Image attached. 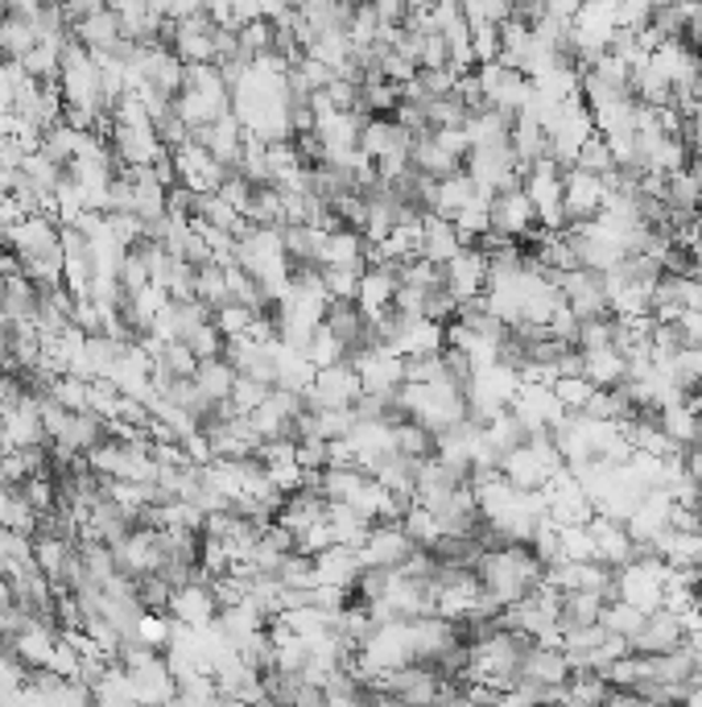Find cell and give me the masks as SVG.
I'll use <instances>...</instances> for the list:
<instances>
[{
  "label": "cell",
  "mask_w": 702,
  "mask_h": 707,
  "mask_svg": "<svg viewBox=\"0 0 702 707\" xmlns=\"http://www.w3.org/2000/svg\"><path fill=\"white\" fill-rule=\"evenodd\" d=\"M562 187H566V170L558 162H549V157H542V162L530 166V174H525V195H530L533 211H537V228L549 232V236L566 228Z\"/></svg>",
  "instance_id": "obj_1"
},
{
  "label": "cell",
  "mask_w": 702,
  "mask_h": 707,
  "mask_svg": "<svg viewBox=\"0 0 702 707\" xmlns=\"http://www.w3.org/2000/svg\"><path fill=\"white\" fill-rule=\"evenodd\" d=\"M666 575L669 567L661 559H640V563H628V567L616 571V600L633 604L636 612H657L661 600H666Z\"/></svg>",
  "instance_id": "obj_2"
},
{
  "label": "cell",
  "mask_w": 702,
  "mask_h": 707,
  "mask_svg": "<svg viewBox=\"0 0 702 707\" xmlns=\"http://www.w3.org/2000/svg\"><path fill=\"white\" fill-rule=\"evenodd\" d=\"M51 448L46 427H42V406L25 394H13L0 406V451H30Z\"/></svg>",
  "instance_id": "obj_3"
},
{
  "label": "cell",
  "mask_w": 702,
  "mask_h": 707,
  "mask_svg": "<svg viewBox=\"0 0 702 707\" xmlns=\"http://www.w3.org/2000/svg\"><path fill=\"white\" fill-rule=\"evenodd\" d=\"M377 687L385 691L389 699H397V704L434 707L446 683L434 671H430V666H397V671L377 674Z\"/></svg>",
  "instance_id": "obj_4"
},
{
  "label": "cell",
  "mask_w": 702,
  "mask_h": 707,
  "mask_svg": "<svg viewBox=\"0 0 702 707\" xmlns=\"http://www.w3.org/2000/svg\"><path fill=\"white\" fill-rule=\"evenodd\" d=\"M364 394V380L356 373V364H331L314 373V385L307 389V401L314 410H352L356 397Z\"/></svg>",
  "instance_id": "obj_5"
},
{
  "label": "cell",
  "mask_w": 702,
  "mask_h": 707,
  "mask_svg": "<svg viewBox=\"0 0 702 707\" xmlns=\"http://www.w3.org/2000/svg\"><path fill=\"white\" fill-rule=\"evenodd\" d=\"M488 220H492V232H500V236H509L516 244H530L533 232H537V211H533L525 187L500 190L497 199H492V208H488Z\"/></svg>",
  "instance_id": "obj_6"
},
{
  "label": "cell",
  "mask_w": 702,
  "mask_h": 707,
  "mask_svg": "<svg viewBox=\"0 0 702 707\" xmlns=\"http://www.w3.org/2000/svg\"><path fill=\"white\" fill-rule=\"evenodd\" d=\"M413 554H417V546H413V538L401 526H372L368 542L360 546V563L397 575V571H405Z\"/></svg>",
  "instance_id": "obj_7"
},
{
  "label": "cell",
  "mask_w": 702,
  "mask_h": 707,
  "mask_svg": "<svg viewBox=\"0 0 702 707\" xmlns=\"http://www.w3.org/2000/svg\"><path fill=\"white\" fill-rule=\"evenodd\" d=\"M603 199H608V190H603V178L587 170H566V187H562V216L566 224H591L595 216L603 211Z\"/></svg>",
  "instance_id": "obj_8"
},
{
  "label": "cell",
  "mask_w": 702,
  "mask_h": 707,
  "mask_svg": "<svg viewBox=\"0 0 702 707\" xmlns=\"http://www.w3.org/2000/svg\"><path fill=\"white\" fill-rule=\"evenodd\" d=\"M686 641H690V633H686L682 617H678V612H669V608H657V612H649L645 629L628 641V650L640 654V658H657V654H673V650H682Z\"/></svg>",
  "instance_id": "obj_9"
},
{
  "label": "cell",
  "mask_w": 702,
  "mask_h": 707,
  "mask_svg": "<svg viewBox=\"0 0 702 707\" xmlns=\"http://www.w3.org/2000/svg\"><path fill=\"white\" fill-rule=\"evenodd\" d=\"M558 294H562V302L575 311V319H579V323L612 314V311H608V298H603V277L591 274V269L562 274V277H558Z\"/></svg>",
  "instance_id": "obj_10"
},
{
  "label": "cell",
  "mask_w": 702,
  "mask_h": 707,
  "mask_svg": "<svg viewBox=\"0 0 702 707\" xmlns=\"http://www.w3.org/2000/svg\"><path fill=\"white\" fill-rule=\"evenodd\" d=\"M174 625H182V629H211L215 617H220V604H215V592L211 584H190V587H178L170 600V612H166Z\"/></svg>",
  "instance_id": "obj_11"
},
{
  "label": "cell",
  "mask_w": 702,
  "mask_h": 707,
  "mask_svg": "<svg viewBox=\"0 0 702 707\" xmlns=\"http://www.w3.org/2000/svg\"><path fill=\"white\" fill-rule=\"evenodd\" d=\"M443 281L459 302H476L488 294V261L476 248H463L450 265H443Z\"/></svg>",
  "instance_id": "obj_12"
},
{
  "label": "cell",
  "mask_w": 702,
  "mask_h": 707,
  "mask_svg": "<svg viewBox=\"0 0 702 707\" xmlns=\"http://www.w3.org/2000/svg\"><path fill=\"white\" fill-rule=\"evenodd\" d=\"M587 530H591V538H595V563L620 571L636 559V542L628 538V530H624L620 521H608V518L595 513V521H591Z\"/></svg>",
  "instance_id": "obj_13"
},
{
  "label": "cell",
  "mask_w": 702,
  "mask_h": 707,
  "mask_svg": "<svg viewBox=\"0 0 702 707\" xmlns=\"http://www.w3.org/2000/svg\"><path fill=\"white\" fill-rule=\"evenodd\" d=\"M500 480L509 484V488H516V493H542L549 484V467L533 455V448L525 443V448L509 451L504 460H500Z\"/></svg>",
  "instance_id": "obj_14"
},
{
  "label": "cell",
  "mask_w": 702,
  "mask_h": 707,
  "mask_svg": "<svg viewBox=\"0 0 702 707\" xmlns=\"http://www.w3.org/2000/svg\"><path fill=\"white\" fill-rule=\"evenodd\" d=\"M356 373L364 380V394H377V397H393L401 385H405V361L393 356V352H372L356 361Z\"/></svg>",
  "instance_id": "obj_15"
},
{
  "label": "cell",
  "mask_w": 702,
  "mask_h": 707,
  "mask_svg": "<svg viewBox=\"0 0 702 707\" xmlns=\"http://www.w3.org/2000/svg\"><path fill=\"white\" fill-rule=\"evenodd\" d=\"M360 551H347V546H331V551H323L319 559H314V587H339V592H347V587L360 579Z\"/></svg>",
  "instance_id": "obj_16"
},
{
  "label": "cell",
  "mask_w": 702,
  "mask_h": 707,
  "mask_svg": "<svg viewBox=\"0 0 702 707\" xmlns=\"http://www.w3.org/2000/svg\"><path fill=\"white\" fill-rule=\"evenodd\" d=\"M364 253H368L364 232H356V228H335V232H326L319 265H323V269H368V265H364Z\"/></svg>",
  "instance_id": "obj_17"
},
{
  "label": "cell",
  "mask_w": 702,
  "mask_h": 707,
  "mask_svg": "<svg viewBox=\"0 0 702 707\" xmlns=\"http://www.w3.org/2000/svg\"><path fill=\"white\" fill-rule=\"evenodd\" d=\"M75 37H79V46H83L87 54H116L121 51V42H124V34H121V18L112 13V4H103L100 13H91V18L75 30Z\"/></svg>",
  "instance_id": "obj_18"
},
{
  "label": "cell",
  "mask_w": 702,
  "mask_h": 707,
  "mask_svg": "<svg viewBox=\"0 0 702 707\" xmlns=\"http://www.w3.org/2000/svg\"><path fill=\"white\" fill-rule=\"evenodd\" d=\"M459 253H463V244H459L455 224L443 220V216H426V220H422V248H417V257L443 269V265H450Z\"/></svg>",
  "instance_id": "obj_19"
},
{
  "label": "cell",
  "mask_w": 702,
  "mask_h": 707,
  "mask_svg": "<svg viewBox=\"0 0 702 707\" xmlns=\"http://www.w3.org/2000/svg\"><path fill=\"white\" fill-rule=\"evenodd\" d=\"M269 629V621L260 617V612H253L248 604H236V608H220V617H215V633H220L236 654H241L244 645L253 638H260Z\"/></svg>",
  "instance_id": "obj_20"
},
{
  "label": "cell",
  "mask_w": 702,
  "mask_h": 707,
  "mask_svg": "<svg viewBox=\"0 0 702 707\" xmlns=\"http://www.w3.org/2000/svg\"><path fill=\"white\" fill-rule=\"evenodd\" d=\"M521 678H533V683H542V687H566V678H570L566 654L558 645L533 641L530 654H525V666H521Z\"/></svg>",
  "instance_id": "obj_21"
},
{
  "label": "cell",
  "mask_w": 702,
  "mask_h": 707,
  "mask_svg": "<svg viewBox=\"0 0 702 707\" xmlns=\"http://www.w3.org/2000/svg\"><path fill=\"white\" fill-rule=\"evenodd\" d=\"M582 377L591 380L595 389H620L628 380V361L620 356L616 347H587L582 352Z\"/></svg>",
  "instance_id": "obj_22"
},
{
  "label": "cell",
  "mask_w": 702,
  "mask_h": 707,
  "mask_svg": "<svg viewBox=\"0 0 702 707\" xmlns=\"http://www.w3.org/2000/svg\"><path fill=\"white\" fill-rule=\"evenodd\" d=\"M326 526H331V538L335 546H347V551H360L368 534H372V521L360 518L352 505H331L326 509Z\"/></svg>",
  "instance_id": "obj_23"
},
{
  "label": "cell",
  "mask_w": 702,
  "mask_h": 707,
  "mask_svg": "<svg viewBox=\"0 0 702 707\" xmlns=\"http://www.w3.org/2000/svg\"><path fill=\"white\" fill-rule=\"evenodd\" d=\"M34 46H37L34 21L13 18V13L4 9V21H0V63H25Z\"/></svg>",
  "instance_id": "obj_24"
},
{
  "label": "cell",
  "mask_w": 702,
  "mask_h": 707,
  "mask_svg": "<svg viewBox=\"0 0 702 707\" xmlns=\"http://www.w3.org/2000/svg\"><path fill=\"white\" fill-rule=\"evenodd\" d=\"M608 695H612V687H608V678H603V674L570 671V678H566L562 699H558V704H562V707H603V704H608Z\"/></svg>",
  "instance_id": "obj_25"
},
{
  "label": "cell",
  "mask_w": 702,
  "mask_h": 707,
  "mask_svg": "<svg viewBox=\"0 0 702 707\" xmlns=\"http://www.w3.org/2000/svg\"><path fill=\"white\" fill-rule=\"evenodd\" d=\"M393 443H397V455L405 460H434L438 455V434L426 431L422 422H405V427H393Z\"/></svg>",
  "instance_id": "obj_26"
},
{
  "label": "cell",
  "mask_w": 702,
  "mask_h": 707,
  "mask_svg": "<svg viewBox=\"0 0 702 707\" xmlns=\"http://www.w3.org/2000/svg\"><path fill=\"white\" fill-rule=\"evenodd\" d=\"M476 203V183L467 178V170L455 174V178H446L438 183V203H434V216H443V220H455L463 208H471Z\"/></svg>",
  "instance_id": "obj_27"
},
{
  "label": "cell",
  "mask_w": 702,
  "mask_h": 707,
  "mask_svg": "<svg viewBox=\"0 0 702 707\" xmlns=\"http://www.w3.org/2000/svg\"><path fill=\"white\" fill-rule=\"evenodd\" d=\"M645 612H636L633 604H624V600H608L603 604V617H600V625L612 633V638H624V641H633L640 629H645Z\"/></svg>",
  "instance_id": "obj_28"
},
{
  "label": "cell",
  "mask_w": 702,
  "mask_h": 707,
  "mask_svg": "<svg viewBox=\"0 0 702 707\" xmlns=\"http://www.w3.org/2000/svg\"><path fill=\"white\" fill-rule=\"evenodd\" d=\"M194 385H199L203 397H211V401H227V397H232V385H236V373L223 361H203L194 368Z\"/></svg>",
  "instance_id": "obj_29"
},
{
  "label": "cell",
  "mask_w": 702,
  "mask_h": 707,
  "mask_svg": "<svg viewBox=\"0 0 702 707\" xmlns=\"http://www.w3.org/2000/svg\"><path fill=\"white\" fill-rule=\"evenodd\" d=\"M194 298L207 302L211 311H220V307L232 302V298H227V274H223V265H203V269H194Z\"/></svg>",
  "instance_id": "obj_30"
},
{
  "label": "cell",
  "mask_w": 702,
  "mask_h": 707,
  "mask_svg": "<svg viewBox=\"0 0 702 707\" xmlns=\"http://www.w3.org/2000/svg\"><path fill=\"white\" fill-rule=\"evenodd\" d=\"M274 579L286 592H310L314 587V559H307V554H286L281 563H277V571H274Z\"/></svg>",
  "instance_id": "obj_31"
},
{
  "label": "cell",
  "mask_w": 702,
  "mask_h": 707,
  "mask_svg": "<svg viewBox=\"0 0 702 707\" xmlns=\"http://www.w3.org/2000/svg\"><path fill=\"white\" fill-rule=\"evenodd\" d=\"M170 638H174V621L170 617H161V612H145L133 629V641L145 645V650H154V654H166L170 650Z\"/></svg>",
  "instance_id": "obj_32"
},
{
  "label": "cell",
  "mask_w": 702,
  "mask_h": 707,
  "mask_svg": "<svg viewBox=\"0 0 702 707\" xmlns=\"http://www.w3.org/2000/svg\"><path fill=\"white\" fill-rule=\"evenodd\" d=\"M483 434H488V443H492L500 455H509V451H516V448H525V443H530V431H525V422H521L513 410H509V415H500Z\"/></svg>",
  "instance_id": "obj_33"
},
{
  "label": "cell",
  "mask_w": 702,
  "mask_h": 707,
  "mask_svg": "<svg viewBox=\"0 0 702 707\" xmlns=\"http://www.w3.org/2000/svg\"><path fill=\"white\" fill-rule=\"evenodd\" d=\"M575 170H587V174H595V178H603V174H612L616 170V157H612V145L595 133V137H587L582 141V150H579V157H575Z\"/></svg>",
  "instance_id": "obj_34"
},
{
  "label": "cell",
  "mask_w": 702,
  "mask_h": 707,
  "mask_svg": "<svg viewBox=\"0 0 702 707\" xmlns=\"http://www.w3.org/2000/svg\"><path fill=\"white\" fill-rule=\"evenodd\" d=\"M87 389H91V380L63 373V377H54L51 397L63 406V410H70V415H87Z\"/></svg>",
  "instance_id": "obj_35"
},
{
  "label": "cell",
  "mask_w": 702,
  "mask_h": 707,
  "mask_svg": "<svg viewBox=\"0 0 702 707\" xmlns=\"http://www.w3.org/2000/svg\"><path fill=\"white\" fill-rule=\"evenodd\" d=\"M554 397L562 401L566 415H582L587 410V401L595 397V385L587 377H558L554 380Z\"/></svg>",
  "instance_id": "obj_36"
},
{
  "label": "cell",
  "mask_w": 702,
  "mask_h": 707,
  "mask_svg": "<svg viewBox=\"0 0 702 707\" xmlns=\"http://www.w3.org/2000/svg\"><path fill=\"white\" fill-rule=\"evenodd\" d=\"M562 563H595V538L587 526H562Z\"/></svg>",
  "instance_id": "obj_37"
},
{
  "label": "cell",
  "mask_w": 702,
  "mask_h": 707,
  "mask_svg": "<svg viewBox=\"0 0 702 707\" xmlns=\"http://www.w3.org/2000/svg\"><path fill=\"white\" fill-rule=\"evenodd\" d=\"M182 344L194 352V361L203 364V361H223V347H227V335H223L215 323H207V328H199V331H190Z\"/></svg>",
  "instance_id": "obj_38"
},
{
  "label": "cell",
  "mask_w": 702,
  "mask_h": 707,
  "mask_svg": "<svg viewBox=\"0 0 702 707\" xmlns=\"http://www.w3.org/2000/svg\"><path fill=\"white\" fill-rule=\"evenodd\" d=\"M116 281H121L124 294H137L149 286V261L141 257V248L133 244V248H124V261L121 269H116Z\"/></svg>",
  "instance_id": "obj_39"
},
{
  "label": "cell",
  "mask_w": 702,
  "mask_h": 707,
  "mask_svg": "<svg viewBox=\"0 0 702 707\" xmlns=\"http://www.w3.org/2000/svg\"><path fill=\"white\" fill-rule=\"evenodd\" d=\"M360 277L364 269H323V286L331 302H356L360 298Z\"/></svg>",
  "instance_id": "obj_40"
},
{
  "label": "cell",
  "mask_w": 702,
  "mask_h": 707,
  "mask_svg": "<svg viewBox=\"0 0 702 707\" xmlns=\"http://www.w3.org/2000/svg\"><path fill=\"white\" fill-rule=\"evenodd\" d=\"M137 600L145 612H170V600H174V587L161 579V575H145V579H137Z\"/></svg>",
  "instance_id": "obj_41"
},
{
  "label": "cell",
  "mask_w": 702,
  "mask_h": 707,
  "mask_svg": "<svg viewBox=\"0 0 702 707\" xmlns=\"http://www.w3.org/2000/svg\"><path fill=\"white\" fill-rule=\"evenodd\" d=\"M269 397H274V389H269V385L236 377V385H232V397H227V401H232V410H236V415H253V410H260Z\"/></svg>",
  "instance_id": "obj_42"
},
{
  "label": "cell",
  "mask_w": 702,
  "mask_h": 707,
  "mask_svg": "<svg viewBox=\"0 0 702 707\" xmlns=\"http://www.w3.org/2000/svg\"><path fill=\"white\" fill-rule=\"evenodd\" d=\"M509 18H513V4H504V0H471V4H463L467 25H504Z\"/></svg>",
  "instance_id": "obj_43"
},
{
  "label": "cell",
  "mask_w": 702,
  "mask_h": 707,
  "mask_svg": "<svg viewBox=\"0 0 702 707\" xmlns=\"http://www.w3.org/2000/svg\"><path fill=\"white\" fill-rule=\"evenodd\" d=\"M307 361L314 364V368H331V364H343L339 340H335V335H331L326 328H319L314 335H310V344H307Z\"/></svg>",
  "instance_id": "obj_44"
},
{
  "label": "cell",
  "mask_w": 702,
  "mask_h": 707,
  "mask_svg": "<svg viewBox=\"0 0 702 707\" xmlns=\"http://www.w3.org/2000/svg\"><path fill=\"white\" fill-rule=\"evenodd\" d=\"M293 448H298V467L302 472H326L331 467V443H323V439L310 434V439H298Z\"/></svg>",
  "instance_id": "obj_45"
},
{
  "label": "cell",
  "mask_w": 702,
  "mask_h": 707,
  "mask_svg": "<svg viewBox=\"0 0 702 707\" xmlns=\"http://www.w3.org/2000/svg\"><path fill=\"white\" fill-rule=\"evenodd\" d=\"M108 220V236L121 244V248H133V244L145 236V220H137L133 211H124V216H103Z\"/></svg>",
  "instance_id": "obj_46"
},
{
  "label": "cell",
  "mask_w": 702,
  "mask_h": 707,
  "mask_svg": "<svg viewBox=\"0 0 702 707\" xmlns=\"http://www.w3.org/2000/svg\"><path fill=\"white\" fill-rule=\"evenodd\" d=\"M253 319H257V314L248 311V307H236V302H227V307H220V311H215V328H220L227 340H241L244 331L253 328Z\"/></svg>",
  "instance_id": "obj_47"
},
{
  "label": "cell",
  "mask_w": 702,
  "mask_h": 707,
  "mask_svg": "<svg viewBox=\"0 0 702 707\" xmlns=\"http://www.w3.org/2000/svg\"><path fill=\"white\" fill-rule=\"evenodd\" d=\"M116 422H124V427H137V431H149V422H154V410L141 401V397H124L121 401V418Z\"/></svg>",
  "instance_id": "obj_48"
},
{
  "label": "cell",
  "mask_w": 702,
  "mask_h": 707,
  "mask_svg": "<svg viewBox=\"0 0 702 707\" xmlns=\"http://www.w3.org/2000/svg\"><path fill=\"white\" fill-rule=\"evenodd\" d=\"M669 530H673V534H702V521L694 509L673 505V509H669Z\"/></svg>",
  "instance_id": "obj_49"
},
{
  "label": "cell",
  "mask_w": 702,
  "mask_h": 707,
  "mask_svg": "<svg viewBox=\"0 0 702 707\" xmlns=\"http://www.w3.org/2000/svg\"><path fill=\"white\" fill-rule=\"evenodd\" d=\"M678 328H682L686 344L702 347V311H686L682 319H678Z\"/></svg>",
  "instance_id": "obj_50"
},
{
  "label": "cell",
  "mask_w": 702,
  "mask_h": 707,
  "mask_svg": "<svg viewBox=\"0 0 702 707\" xmlns=\"http://www.w3.org/2000/svg\"><path fill=\"white\" fill-rule=\"evenodd\" d=\"M686 472H690V476H694V484L702 488V443H699V448L686 451Z\"/></svg>",
  "instance_id": "obj_51"
},
{
  "label": "cell",
  "mask_w": 702,
  "mask_h": 707,
  "mask_svg": "<svg viewBox=\"0 0 702 707\" xmlns=\"http://www.w3.org/2000/svg\"><path fill=\"white\" fill-rule=\"evenodd\" d=\"M9 137V112H0V141Z\"/></svg>",
  "instance_id": "obj_52"
},
{
  "label": "cell",
  "mask_w": 702,
  "mask_h": 707,
  "mask_svg": "<svg viewBox=\"0 0 702 707\" xmlns=\"http://www.w3.org/2000/svg\"><path fill=\"white\" fill-rule=\"evenodd\" d=\"M694 232H699V241H702V211L694 216Z\"/></svg>",
  "instance_id": "obj_53"
},
{
  "label": "cell",
  "mask_w": 702,
  "mask_h": 707,
  "mask_svg": "<svg viewBox=\"0 0 702 707\" xmlns=\"http://www.w3.org/2000/svg\"><path fill=\"white\" fill-rule=\"evenodd\" d=\"M554 707H562V704H554Z\"/></svg>",
  "instance_id": "obj_54"
}]
</instances>
